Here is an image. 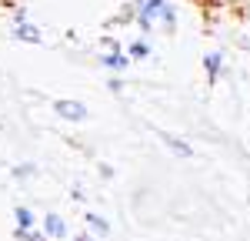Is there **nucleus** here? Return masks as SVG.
Listing matches in <instances>:
<instances>
[{
    "label": "nucleus",
    "instance_id": "nucleus-3",
    "mask_svg": "<svg viewBox=\"0 0 250 241\" xmlns=\"http://www.w3.org/2000/svg\"><path fill=\"white\" fill-rule=\"evenodd\" d=\"M204 71H207V84H217L220 71H224V54H220V50L204 54Z\"/></svg>",
    "mask_w": 250,
    "mask_h": 241
},
{
    "label": "nucleus",
    "instance_id": "nucleus-6",
    "mask_svg": "<svg viewBox=\"0 0 250 241\" xmlns=\"http://www.w3.org/2000/svg\"><path fill=\"white\" fill-rule=\"evenodd\" d=\"M14 34H17V40H23V44H40V27L27 24V20H20Z\"/></svg>",
    "mask_w": 250,
    "mask_h": 241
},
{
    "label": "nucleus",
    "instance_id": "nucleus-5",
    "mask_svg": "<svg viewBox=\"0 0 250 241\" xmlns=\"http://www.w3.org/2000/svg\"><path fill=\"white\" fill-rule=\"evenodd\" d=\"M43 235H47V238H67L63 218H60V215H47V218H43Z\"/></svg>",
    "mask_w": 250,
    "mask_h": 241
},
{
    "label": "nucleus",
    "instance_id": "nucleus-14",
    "mask_svg": "<svg viewBox=\"0 0 250 241\" xmlns=\"http://www.w3.org/2000/svg\"><path fill=\"white\" fill-rule=\"evenodd\" d=\"M77 241H94V238H90V235H77Z\"/></svg>",
    "mask_w": 250,
    "mask_h": 241
},
{
    "label": "nucleus",
    "instance_id": "nucleus-8",
    "mask_svg": "<svg viewBox=\"0 0 250 241\" xmlns=\"http://www.w3.org/2000/svg\"><path fill=\"white\" fill-rule=\"evenodd\" d=\"M164 141L173 147V154H180V158H190L193 154V147L187 144V141H177V138H170V134H164Z\"/></svg>",
    "mask_w": 250,
    "mask_h": 241
},
{
    "label": "nucleus",
    "instance_id": "nucleus-2",
    "mask_svg": "<svg viewBox=\"0 0 250 241\" xmlns=\"http://www.w3.org/2000/svg\"><path fill=\"white\" fill-rule=\"evenodd\" d=\"M54 111H57L63 120H74V124L87 120V107H83L80 100H57V104H54Z\"/></svg>",
    "mask_w": 250,
    "mask_h": 241
},
{
    "label": "nucleus",
    "instance_id": "nucleus-12",
    "mask_svg": "<svg viewBox=\"0 0 250 241\" xmlns=\"http://www.w3.org/2000/svg\"><path fill=\"white\" fill-rule=\"evenodd\" d=\"M107 87H110V91H124V84H120L117 77H110V80H107Z\"/></svg>",
    "mask_w": 250,
    "mask_h": 241
},
{
    "label": "nucleus",
    "instance_id": "nucleus-4",
    "mask_svg": "<svg viewBox=\"0 0 250 241\" xmlns=\"http://www.w3.org/2000/svg\"><path fill=\"white\" fill-rule=\"evenodd\" d=\"M104 67H110V71H127L130 67V54H124V50H107L104 57H100Z\"/></svg>",
    "mask_w": 250,
    "mask_h": 241
},
{
    "label": "nucleus",
    "instance_id": "nucleus-7",
    "mask_svg": "<svg viewBox=\"0 0 250 241\" xmlns=\"http://www.w3.org/2000/svg\"><path fill=\"white\" fill-rule=\"evenodd\" d=\"M14 218H17L20 231H30V228H34V211H30V208H14Z\"/></svg>",
    "mask_w": 250,
    "mask_h": 241
},
{
    "label": "nucleus",
    "instance_id": "nucleus-11",
    "mask_svg": "<svg viewBox=\"0 0 250 241\" xmlns=\"http://www.w3.org/2000/svg\"><path fill=\"white\" fill-rule=\"evenodd\" d=\"M14 238H17V241H47V235H37L34 228H30V231H20V228H17V235H14Z\"/></svg>",
    "mask_w": 250,
    "mask_h": 241
},
{
    "label": "nucleus",
    "instance_id": "nucleus-9",
    "mask_svg": "<svg viewBox=\"0 0 250 241\" xmlns=\"http://www.w3.org/2000/svg\"><path fill=\"white\" fill-rule=\"evenodd\" d=\"M87 224H90V231H97V235H107L110 231V224L104 218H97V215H87Z\"/></svg>",
    "mask_w": 250,
    "mask_h": 241
},
{
    "label": "nucleus",
    "instance_id": "nucleus-13",
    "mask_svg": "<svg viewBox=\"0 0 250 241\" xmlns=\"http://www.w3.org/2000/svg\"><path fill=\"white\" fill-rule=\"evenodd\" d=\"M230 7H250V0H227Z\"/></svg>",
    "mask_w": 250,
    "mask_h": 241
},
{
    "label": "nucleus",
    "instance_id": "nucleus-1",
    "mask_svg": "<svg viewBox=\"0 0 250 241\" xmlns=\"http://www.w3.org/2000/svg\"><path fill=\"white\" fill-rule=\"evenodd\" d=\"M164 14H167V0H144L140 10H137V24L144 30H154V24L164 20Z\"/></svg>",
    "mask_w": 250,
    "mask_h": 241
},
{
    "label": "nucleus",
    "instance_id": "nucleus-10",
    "mask_svg": "<svg viewBox=\"0 0 250 241\" xmlns=\"http://www.w3.org/2000/svg\"><path fill=\"white\" fill-rule=\"evenodd\" d=\"M127 54H130V57H137V60H144L147 54H150V47H147L144 40H137V44H130V50H127Z\"/></svg>",
    "mask_w": 250,
    "mask_h": 241
}]
</instances>
